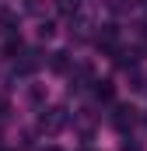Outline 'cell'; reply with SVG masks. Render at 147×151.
I'll use <instances>...</instances> for the list:
<instances>
[{"label":"cell","mask_w":147,"mask_h":151,"mask_svg":"<svg viewBox=\"0 0 147 151\" xmlns=\"http://www.w3.org/2000/svg\"><path fill=\"white\" fill-rule=\"evenodd\" d=\"M77 151H95V148H77Z\"/></svg>","instance_id":"10"},{"label":"cell","mask_w":147,"mask_h":151,"mask_svg":"<svg viewBox=\"0 0 147 151\" xmlns=\"http://www.w3.org/2000/svg\"><path fill=\"white\" fill-rule=\"evenodd\" d=\"M95 95H98L102 102H109L112 99V81H95Z\"/></svg>","instance_id":"3"},{"label":"cell","mask_w":147,"mask_h":151,"mask_svg":"<svg viewBox=\"0 0 147 151\" xmlns=\"http://www.w3.org/2000/svg\"><path fill=\"white\" fill-rule=\"evenodd\" d=\"M53 70H67V53H53Z\"/></svg>","instance_id":"4"},{"label":"cell","mask_w":147,"mask_h":151,"mask_svg":"<svg viewBox=\"0 0 147 151\" xmlns=\"http://www.w3.org/2000/svg\"><path fill=\"white\" fill-rule=\"evenodd\" d=\"M0 116H7V99L0 95Z\"/></svg>","instance_id":"8"},{"label":"cell","mask_w":147,"mask_h":151,"mask_svg":"<svg viewBox=\"0 0 147 151\" xmlns=\"http://www.w3.org/2000/svg\"><path fill=\"white\" fill-rule=\"evenodd\" d=\"M67 109L63 106H53V109H42V116H39V127L46 130V134H56V130H63L67 127Z\"/></svg>","instance_id":"1"},{"label":"cell","mask_w":147,"mask_h":151,"mask_svg":"<svg viewBox=\"0 0 147 151\" xmlns=\"http://www.w3.org/2000/svg\"><path fill=\"white\" fill-rule=\"evenodd\" d=\"M60 7L63 11H77V0H60Z\"/></svg>","instance_id":"7"},{"label":"cell","mask_w":147,"mask_h":151,"mask_svg":"<svg viewBox=\"0 0 147 151\" xmlns=\"http://www.w3.org/2000/svg\"><path fill=\"white\" fill-rule=\"evenodd\" d=\"M137 119H140V116H137V109H133V106H119V109L112 113V127L126 134V130H133V127H137Z\"/></svg>","instance_id":"2"},{"label":"cell","mask_w":147,"mask_h":151,"mask_svg":"<svg viewBox=\"0 0 147 151\" xmlns=\"http://www.w3.org/2000/svg\"><path fill=\"white\" fill-rule=\"evenodd\" d=\"M53 32H56V28H53V25H49V21H46V25H42V28H39V35H42V39H53Z\"/></svg>","instance_id":"6"},{"label":"cell","mask_w":147,"mask_h":151,"mask_svg":"<svg viewBox=\"0 0 147 151\" xmlns=\"http://www.w3.org/2000/svg\"><path fill=\"white\" fill-rule=\"evenodd\" d=\"M25 11L28 14H42V0H25Z\"/></svg>","instance_id":"5"},{"label":"cell","mask_w":147,"mask_h":151,"mask_svg":"<svg viewBox=\"0 0 147 151\" xmlns=\"http://www.w3.org/2000/svg\"><path fill=\"white\" fill-rule=\"evenodd\" d=\"M144 4H147V0H144Z\"/></svg>","instance_id":"11"},{"label":"cell","mask_w":147,"mask_h":151,"mask_svg":"<svg viewBox=\"0 0 147 151\" xmlns=\"http://www.w3.org/2000/svg\"><path fill=\"white\" fill-rule=\"evenodd\" d=\"M42 151H63V148H56V144H49V148H42Z\"/></svg>","instance_id":"9"}]
</instances>
